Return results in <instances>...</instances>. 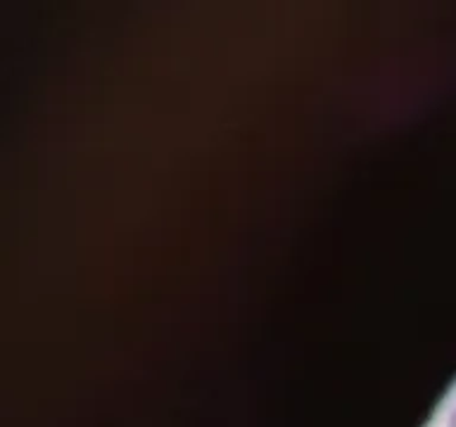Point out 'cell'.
<instances>
[{
    "label": "cell",
    "mask_w": 456,
    "mask_h": 427,
    "mask_svg": "<svg viewBox=\"0 0 456 427\" xmlns=\"http://www.w3.org/2000/svg\"><path fill=\"white\" fill-rule=\"evenodd\" d=\"M449 427H456V406L454 411H452V415H449Z\"/></svg>",
    "instance_id": "obj_1"
}]
</instances>
